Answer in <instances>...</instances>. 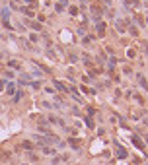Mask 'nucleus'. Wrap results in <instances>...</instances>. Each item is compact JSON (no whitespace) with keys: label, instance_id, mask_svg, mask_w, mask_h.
Listing matches in <instances>:
<instances>
[{"label":"nucleus","instance_id":"nucleus-1","mask_svg":"<svg viewBox=\"0 0 148 165\" xmlns=\"http://www.w3.org/2000/svg\"><path fill=\"white\" fill-rule=\"evenodd\" d=\"M8 159V153H0V161H6Z\"/></svg>","mask_w":148,"mask_h":165},{"label":"nucleus","instance_id":"nucleus-2","mask_svg":"<svg viewBox=\"0 0 148 165\" xmlns=\"http://www.w3.org/2000/svg\"><path fill=\"white\" fill-rule=\"evenodd\" d=\"M24 148H26V150H31L33 146H31V144H29V142H24Z\"/></svg>","mask_w":148,"mask_h":165}]
</instances>
